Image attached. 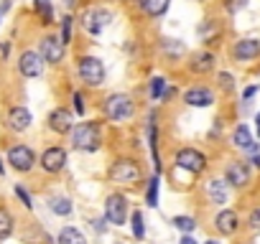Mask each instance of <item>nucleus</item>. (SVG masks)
<instances>
[{"mask_svg":"<svg viewBox=\"0 0 260 244\" xmlns=\"http://www.w3.org/2000/svg\"><path fill=\"white\" fill-rule=\"evenodd\" d=\"M39 54H41V59H44L46 64H59V61L64 59V44H61V38H56V36H44V38H41V46H39Z\"/></svg>","mask_w":260,"mask_h":244,"instance_id":"6e6552de","label":"nucleus"},{"mask_svg":"<svg viewBox=\"0 0 260 244\" xmlns=\"http://www.w3.org/2000/svg\"><path fill=\"white\" fill-rule=\"evenodd\" d=\"M217 79H219V87H222L224 92H232V87H235V84H232V76H230V74H224V71H222Z\"/></svg>","mask_w":260,"mask_h":244,"instance_id":"f704fd0d","label":"nucleus"},{"mask_svg":"<svg viewBox=\"0 0 260 244\" xmlns=\"http://www.w3.org/2000/svg\"><path fill=\"white\" fill-rule=\"evenodd\" d=\"M67 166V150L64 148H49L41 155V168L46 173H59Z\"/></svg>","mask_w":260,"mask_h":244,"instance_id":"f8f14e48","label":"nucleus"},{"mask_svg":"<svg viewBox=\"0 0 260 244\" xmlns=\"http://www.w3.org/2000/svg\"><path fill=\"white\" fill-rule=\"evenodd\" d=\"M110 21H112V13H110L107 8H94V11L84 13V28H87L92 36L102 33V31L110 26Z\"/></svg>","mask_w":260,"mask_h":244,"instance_id":"1a4fd4ad","label":"nucleus"},{"mask_svg":"<svg viewBox=\"0 0 260 244\" xmlns=\"http://www.w3.org/2000/svg\"><path fill=\"white\" fill-rule=\"evenodd\" d=\"M181 244H197V241H194L191 236H184V239H181Z\"/></svg>","mask_w":260,"mask_h":244,"instance_id":"58836bf2","label":"nucleus"},{"mask_svg":"<svg viewBox=\"0 0 260 244\" xmlns=\"http://www.w3.org/2000/svg\"><path fill=\"white\" fill-rule=\"evenodd\" d=\"M189 69H191L194 74H207V71H212V69H214V54H209V51L194 54L191 61H189Z\"/></svg>","mask_w":260,"mask_h":244,"instance_id":"a211bd4d","label":"nucleus"},{"mask_svg":"<svg viewBox=\"0 0 260 244\" xmlns=\"http://www.w3.org/2000/svg\"><path fill=\"white\" fill-rule=\"evenodd\" d=\"M255 122H257V130H260V112H257V117H255Z\"/></svg>","mask_w":260,"mask_h":244,"instance_id":"ea45409f","label":"nucleus"},{"mask_svg":"<svg viewBox=\"0 0 260 244\" xmlns=\"http://www.w3.org/2000/svg\"><path fill=\"white\" fill-rule=\"evenodd\" d=\"M255 94H257V87H247V89H245V92H242V99H245V102H247V99H252V97H255Z\"/></svg>","mask_w":260,"mask_h":244,"instance_id":"4c0bfd02","label":"nucleus"},{"mask_svg":"<svg viewBox=\"0 0 260 244\" xmlns=\"http://www.w3.org/2000/svg\"><path fill=\"white\" fill-rule=\"evenodd\" d=\"M171 6V0H141V11L148 18H161Z\"/></svg>","mask_w":260,"mask_h":244,"instance_id":"aec40b11","label":"nucleus"},{"mask_svg":"<svg viewBox=\"0 0 260 244\" xmlns=\"http://www.w3.org/2000/svg\"><path fill=\"white\" fill-rule=\"evenodd\" d=\"M232 56L237 61H252L260 56V38H240L232 46Z\"/></svg>","mask_w":260,"mask_h":244,"instance_id":"9b49d317","label":"nucleus"},{"mask_svg":"<svg viewBox=\"0 0 260 244\" xmlns=\"http://www.w3.org/2000/svg\"><path fill=\"white\" fill-rule=\"evenodd\" d=\"M184 102L189 107H209V104H214V92L207 87H194L184 94Z\"/></svg>","mask_w":260,"mask_h":244,"instance_id":"2eb2a0df","label":"nucleus"},{"mask_svg":"<svg viewBox=\"0 0 260 244\" xmlns=\"http://www.w3.org/2000/svg\"><path fill=\"white\" fill-rule=\"evenodd\" d=\"M141 176H143V173H141L138 163L130 160V158H120V160H115L112 168H110V181H112V183H127V186H133V183L141 181Z\"/></svg>","mask_w":260,"mask_h":244,"instance_id":"f03ea898","label":"nucleus"},{"mask_svg":"<svg viewBox=\"0 0 260 244\" xmlns=\"http://www.w3.org/2000/svg\"><path fill=\"white\" fill-rule=\"evenodd\" d=\"M174 226L181 229V231H194V229H197V221H194L191 216H176V219H174Z\"/></svg>","mask_w":260,"mask_h":244,"instance_id":"c756f323","label":"nucleus"},{"mask_svg":"<svg viewBox=\"0 0 260 244\" xmlns=\"http://www.w3.org/2000/svg\"><path fill=\"white\" fill-rule=\"evenodd\" d=\"M176 166L189 171V173H202L207 168V158L199 150H194V148H184V150L176 153Z\"/></svg>","mask_w":260,"mask_h":244,"instance_id":"0eeeda50","label":"nucleus"},{"mask_svg":"<svg viewBox=\"0 0 260 244\" xmlns=\"http://www.w3.org/2000/svg\"><path fill=\"white\" fill-rule=\"evenodd\" d=\"M247 224H250V231H255V234H260V209H255V211L250 214V219H247Z\"/></svg>","mask_w":260,"mask_h":244,"instance_id":"473e14b6","label":"nucleus"},{"mask_svg":"<svg viewBox=\"0 0 260 244\" xmlns=\"http://www.w3.org/2000/svg\"><path fill=\"white\" fill-rule=\"evenodd\" d=\"M105 114L115 122H122L127 117H133V99L127 94H110L105 102Z\"/></svg>","mask_w":260,"mask_h":244,"instance_id":"20e7f679","label":"nucleus"},{"mask_svg":"<svg viewBox=\"0 0 260 244\" xmlns=\"http://www.w3.org/2000/svg\"><path fill=\"white\" fill-rule=\"evenodd\" d=\"M146 204H148V206H158V176H153V178H151V183H148Z\"/></svg>","mask_w":260,"mask_h":244,"instance_id":"bb28decb","label":"nucleus"},{"mask_svg":"<svg viewBox=\"0 0 260 244\" xmlns=\"http://www.w3.org/2000/svg\"><path fill=\"white\" fill-rule=\"evenodd\" d=\"M77 71L87 87H100L105 82V66L97 56H82L77 61Z\"/></svg>","mask_w":260,"mask_h":244,"instance_id":"7ed1b4c3","label":"nucleus"},{"mask_svg":"<svg viewBox=\"0 0 260 244\" xmlns=\"http://www.w3.org/2000/svg\"><path fill=\"white\" fill-rule=\"evenodd\" d=\"M72 143H74V148L87 150V153L97 150L100 143H102L100 122H82V125H77V128L72 130Z\"/></svg>","mask_w":260,"mask_h":244,"instance_id":"f257e3e1","label":"nucleus"},{"mask_svg":"<svg viewBox=\"0 0 260 244\" xmlns=\"http://www.w3.org/2000/svg\"><path fill=\"white\" fill-rule=\"evenodd\" d=\"M8 163H11L16 171L28 173V171L34 168V163H36V155H34V150H31L28 145H13V148L8 150Z\"/></svg>","mask_w":260,"mask_h":244,"instance_id":"423d86ee","label":"nucleus"},{"mask_svg":"<svg viewBox=\"0 0 260 244\" xmlns=\"http://www.w3.org/2000/svg\"><path fill=\"white\" fill-rule=\"evenodd\" d=\"M133 234H136V239L146 236V219L141 211H133Z\"/></svg>","mask_w":260,"mask_h":244,"instance_id":"cd10ccee","label":"nucleus"},{"mask_svg":"<svg viewBox=\"0 0 260 244\" xmlns=\"http://www.w3.org/2000/svg\"><path fill=\"white\" fill-rule=\"evenodd\" d=\"M232 143H235L237 148L252 153V155H255V150H257V145L252 143V135H250V130H247V125H237V128H235V133H232Z\"/></svg>","mask_w":260,"mask_h":244,"instance_id":"6ab92c4d","label":"nucleus"},{"mask_svg":"<svg viewBox=\"0 0 260 244\" xmlns=\"http://www.w3.org/2000/svg\"><path fill=\"white\" fill-rule=\"evenodd\" d=\"M204 244H217V241H212V239H209V241H204Z\"/></svg>","mask_w":260,"mask_h":244,"instance_id":"79ce46f5","label":"nucleus"},{"mask_svg":"<svg viewBox=\"0 0 260 244\" xmlns=\"http://www.w3.org/2000/svg\"><path fill=\"white\" fill-rule=\"evenodd\" d=\"M69 41H72V18L64 16V18H61V44L67 46Z\"/></svg>","mask_w":260,"mask_h":244,"instance_id":"2f4dec72","label":"nucleus"},{"mask_svg":"<svg viewBox=\"0 0 260 244\" xmlns=\"http://www.w3.org/2000/svg\"><path fill=\"white\" fill-rule=\"evenodd\" d=\"M207 196H209L212 204H227V183L219 181V178L209 181L207 183Z\"/></svg>","mask_w":260,"mask_h":244,"instance_id":"412c9836","label":"nucleus"},{"mask_svg":"<svg viewBox=\"0 0 260 244\" xmlns=\"http://www.w3.org/2000/svg\"><path fill=\"white\" fill-rule=\"evenodd\" d=\"M164 49H169V51H174V54L184 51V46H181V44H171V38H166V41H164Z\"/></svg>","mask_w":260,"mask_h":244,"instance_id":"e433bc0d","label":"nucleus"},{"mask_svg":"<svg viewBox=\"0 0 260 244\" xmlns=\"http://www.w3.org/2000/svg\"><path fill=\"white\" fill-rule=\"evenodd\" d=\"M214 224H217V231H219V234H224V236H232V234L240 229V219H237V214H235L232 209L219 211V214H217V219H214Z\"/></svg>","mask_w":260,"mask_h":244,"instance_id":"dca6fc26","label":"nucleus"},{"mask_svg":"<svg viewBox=\"0 0 260 244\" xmlns=\"http://www.w3.org/2000/svg\"><path fill=\"white\" fill-rule=\"evenodd\" d=\"M51 211L59 214V216H69L72 214V201L69 198H61V196H54L51 198Z\"/></svg>","mask_w":260,"mask_h":244,"instance_id":"b1692460","label":"nucleus"},{"mask_svg":"<svg viewBox=\"0 0 260 244\" xmlns=\"http://www.w3.org/2000/svg\"><path fill=\"white\" fill-rule=\"evenodd\" d=\"M11 231H13V216L6 209H0V239H8Z\"/></svg>","mask_w":260,"mask_h":244,"instance_id":"393cba45","label":"nucleus"},{"mask_svg":"<svg viewBox=\"0 0 260 244\" xmlns=\"http://www.w3.org/2000/svg\"><path fill=\"white\" fill-rule=\"evenodd\" d=\"M105 216L110 224H117L122 226L125 219H127V198L122 193H112L107 196V204H105Z\"/></svg>","mask_w":260,"mask_h":244,"instance_id":"39448f33","label":"nucleus"},{"mask_svg":"<svg viewBox=\"0 0 260 244\" xmlns=\"http://www.w3.org/2000/svg\"><path fill=\"white\" fill-rule=\"evenodd\" d=\"M224 178H227V183L235 186V188L247 186V183H250V168H247V163H242V160L230 163L227 171H224Z\"/></svg>","mask_w":260,"mask_h":244,"instance_id":"ddd939ff","label":"nucleus"},{"mask_svg":"<svg viewBox=\"0 0 260 244\" xmlns=\"http://www.w3.org/2000/svg\"><path fill=\"white\" fill-rule=\"evenodd\" d=\"M18 71H21L23 76H28V79L41 76V71H44V59H41V54H39V51H23V54H21V61H18Z\"/></svg>","mask_w":260,"mask_h":244,"instance_id":"9d476101","label":"nucleus"},{"mask_svg":"<svg viewBox=\"0 0 260 244\" xmlns=\"http://www.w3.org/2000/svg\"><path fill=\"white\" fill-rule=\"evenodd\" d=\"M151 94H153V99H164V97H166V79H164V76H156V79H153Z\"/></svg>","mask_w":260,"mask_h":244,"instance_id":"c85d7f7f","label":"nucleus"},{"mask_svg":"<svg viewBox=\"0 0 260 244\" xmlns=\"http://www.w3.org/2000/svg\"><path fill=\"white\" fill-rule=\"evenodd\" d=\"M49 128H51L54 133H59V135L72 133V112L64 109V107L54 109V112L49 114Z\"/></svg>","mask_w":260,"mask_h":244,"instance_id":"4468645a","label":"nucleus"},{"mask_svg":"<svg viewBox=\"0 0 260 244\" xmlns=\"http://www.w3.org/2000/svg\"><path fill=\"white\" fill-rule=\"evenodd\" d=\"M36 13L41 16L44 23H51L54 21V8H51V0H36Z\"/></svg>","mask_w":260,"mask_h":244,"instance_id":"5701e85b","label":"nucleus"},{"mask_svg":"<svg viewBox=\"0 0 260 244\" xmlns=\"http://www.w3.org/2000/svg\"><path fill=\"white\" fill-rule=\"evenodd\" d=\"M222 6H224V11H227V13H232V16H235V13H240V11L247 6V0H222Z\"/></svg>","mask_w":260,"mask_h":244,"instance_id":"7c9ffc66","label":"nucleus"},{"mask_svg":"<svg viewBox=\"0 0 260 244\" xmlns=\"http://www.w3.org/2000/svg\"><path fill=\"white\" fill-rule=\"evenodd\" d=\"M6 173V168H3V163H0V176H3Z\"/></svg>","mask_w":260,"mask_h":244,"instance_id":"a19ab883","label":"nucleus"},{"mask_svg":"<svg viewBox=\"0 0 260 244\" xmlns=\"http://www.w3.org/2000/svg\"><path fill=\"white\" fill-rule=\"evenodd\" d=\"M8 128L16 130V133H23L31 128V112L26 107H13L8 112Z\"/></svg>","mask_w":260,"mask_h":244,"instance_id":"f3484780","label":"nucleus"},{"mask_svg":"<svg viewBox=\"0 0 260 244\" xmlns=\"http://www.w3.org/2000/svg\"><path fill=\"white\" fill-rule=\"evenodd\" d=\"M59 244H87V239H84V234L79 229L67 226V229L59 231Z\"/></svg>","mask_w":260,"mask_h":244,"instance_id":"4be33fe9","label":"nucleus"},{"mask_svg":"<svg viewBox=\"0 0 260 244\" xmlns=\"http://www.w3.org/2000/svg\"><path fill=\"white\" fill-rule=\"evenodd\" d=\"M16 196L23 201V206H26V209H31V206H34V204H31V196H28V191H26L23 186H16Z\"/></svg>","mask_w":260,"mask_h":244,"instance_id":"72a5a7b5","label":"nucleus"},{"mask_svg":"<svg viewBox=\"0 0 260 244\" xmlns=\"http://www.w3.org/2000/svg\"><path fill=\"white\" fill-rule=\"evenodd\" d=\"M74 109H77V114H84V109H87V104H84V97L77 92L74 94Z\"/></svg>","mask_w":260,"mask_h":244,"instance_id":"c9c22d12","label":"nucleus"},{"mask_svg":"<svg viewBox=\"0 0 260 244\" xmlns=\"http://www.w3.org/2000/svg\"><path fill=\"white\" fill-rule=\"evenodd\" d=\"M148 143H151V153H153L156 173H158V171H161V163H158V138H156V125H153V119H151V125H148Z\"/></svg>","mask_w":260,"mask_h":244,"instance_id":"a878e982","label":"nucleus"}]
</instances>
